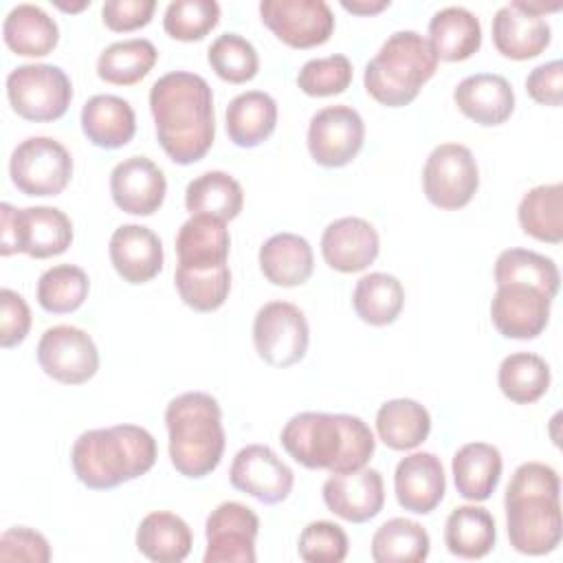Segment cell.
<instances>
[{"mask_svg":"<svg viewBox=\"0 0 563 563\" xmlns=\"http://www.w3.org/2000/svg\"><path fill=\"white\" fill-rule=\"evenodd\" d=\"M154 130L165 154L178 165L200 161L216 139L213 92L205 77L174 70L150 90Z\"/></svg>","mask_w":563,"mask_h":563,"instance_id":"cell-1","label":"cell"},{"mask_svg":"<svg viewBox=\"0 0 563 563\" xmlns=\"http://www.w3.org/2000/svg\"><path fill=\"white\" fill-rule=\"evenodd\" d=\"M282 446L306 468L350 473L367 466L376 440L372 429L350 413L301 411L282 429Z\"/></svg>","mask_w":563,"mask_h":563,"instance_id":"cell-2","label":"cell"},{"mask_svg":"<svg viewBox=\"0 0 563 563\" xmlns=\"http://www.w3.org/2000/svg\"><path fill=\"white\" fill-rule=\"evenodd\" d=\"M510 545L528 556H543L561 543V479L543 462L515 468L504 497Z\"/></svg>","mask_w":563,"mask_h":563,"instance_id":"cell-3","label":"cell"},{"mask_svg":"<svg viewBox=\"0 0 563 563\" xmlns=\"http://www.w3.org/2000/svg\"><path fill=\"white\" fill-rule=\"evenodd\" d=\"M156 462V440L139 424L84 431L70 451L77 479L92 490H110L145 475Z\"/></svg>","mask_w":563,"mask_h":563,"instance_id":"cell-4","label":"cell"},{"mask_svg":"<svg viewBox=\"0 0 563 563\" xmlns=\"http://www.w3.org/2000/svg\"><path fill=\"white\" fill-rule=\"evenodd\" d=\"M172 466L191 479L213 473L224 453L222 411L218 400L205 391H185L165 409Z\"/></svg>","mask_w":563,"mask_h":563,"instance_id":"cell-5","label":"cell"},{"mask_svg":"<svg viewBox=\"0 0 563 563\" xmlns=\"http://www.w3.org/2000/svg\"><path fill=\"white\" fill-rule=\"evenodd\" d=\"M435 68L438 57L427 37L416 31H396L367 62L363 84L374 101L402 108L418 97Z\"/></svg>","mask_w":563,"mask_h":563,"instance_id":"cell-6","label":"cell"},{"mask_svg":"<svg viewBox=\"0 0 563 563\" xmlns=\"http://www.w3.org/2000/svg\"><path fill=\"white\" fill-rule=\"evenodd\" d=\"M0 255L24 253L35 260L62 255L73 242V222L57 207L15 209L0 205Z\"/></svg>","mask_w":563,"mask_h":563,"instance_id":"cell-7","label":"cell"},{"mask_svg":"<svg viewBox=\"0 0 563 563\" xmlns=\"http://www.w3.org/2000/svg\"><path fill=\"white\" fill-rule=\"evenodd\" d=\"M7 97L13 112L26 121H57L73 99L68 75L53 64H24L9 73Z\"/></svg>","mask_w":563,"mask_h":563,"instance_id":"cell-8","label":"cell"},{"mask_svg":"<svg viewBox=\"0 0 563 563\" xmlns=\"http://www.w3.org/2000/svg\"><path fill=\"white\" fill-rule=\"evenodd\" d=\"M9 176L24 196H57L73 178V156L51 136H29L11 152Z\"/></svg>","mask_w":563,"mask_h":563,"instance_id":"cell-9","label":"cell"},{"mask_svg":"<svg viewBox=\"0 0 563 563\" xmlns=\"http://www.w3.org/2000/svg\"><path fill=\"white\" fill-rule=\"evenodd\" d=\"M479 187V169L473 152L460 143H442L427 156L422 189L431 205L455 211L466 207Z\"/></svg>","mask_w":563,"mask_h":563,"instance_id":"cell-10","label":"cell"},{"mask_svg":"<svg viewBox=\"0 0 563 563\" xmlns=\"http://www.w3.org/2000/svg\"><path fill=\"white\" fill-rule=\"evenodd\" d=\"M310 330L306 314L290 301H268L253 319L257 356L273 367H290L308 352Z\"/></svg>","mask_w":563,"mask_h":563,"instance_id":"cell-11","label":"cell"},{"mask_svg":"<svg viewBox=\"0 0 563 563\" xmlns=\"http://www.w3.org/2000/svg\"><path fill=\"white\" fill-rule=\"evenodd\" d=\"M260 18L290 48L321 46L334 31V13L323 0H262Z\"/></svg>","mask_w":563,"mask_h":563,"instance_id":"cell-12","label":"cell"},{"mask_svg":"<svg viewBox=\"0 0 563 563\" xmlns=\"http://www.w3.org/2000/svg\"><path fill=\"white\" fill-rule=\"evenodd\" d=\"M363 141L365 123L352 106H325L310 119L308 152L321 167H345L356 158Z\"/></svg>","mask_w":563,"mask_h":563,"instance_id":"cell-13","label":"cell"},{"mask_svg":"<svg viewBox=\"0 0 563 563\" xmlns=\"http://www.w3.org/2000/svg\"><path fill=\"white\" fill-rule=\"evenodd\" d=\"M37 363L46 376L64 385H81L99 369L92 336L75 325H53L37 343Z\"/></svg>","mask_w":563,"mask_h":563,"instance_id":"cell-14","label":"cell"},{"mask_svg":"<svg viewBox=\"0 0 563 563\" xmlns=\"http://www.w3.org/2000/svg\"><path fill=\"white\" fill-rule=\"evenodd\" d=\"M257 515L240 501H222L205 521V563H255Z\"/></svg>","mask_w":563,"mask_h":563,"instance_id":"cell-15","label":"cell"},{"mask_svg":"<svg viewBox=\"0 0 563 563\" xmlns=\"http://www.w3.org/2000/svg\"><path fill=\"white\" fill-rule=\"evenodd\" d=\"M229 479L233 488L266 506L288 499L295 484L290 466L266 444H249L240 449L231 462Z\"/></svg>","mask_w":563,"mask_h":563,"instance_id":"cell-16","label":"cell"},{"mask_svg":"<svg viewBox=\"0 0 563 563\" xmlns=\"http://www.w3.org/2000/svg\"><path fill=\"white\" fill-rule=\"evenodd\" d=\"M552 299L526 284H504L490 301V321L506 339H537L550 321Z\"/></svg>","mask_w":563,"mask_h":563,"instance_id":"cell-17","label":"cell"},{"mask_svg":"<svg viewBox=\"0 0 563 563\" xmlns=\"http://www.w3.org/2000/svg\"><path fill=\"white\" fill-rule=\"evenodd\" d=\"M321 493L328 510L352 523L374 519L385 504L383 475L367 466L350 473H332L323 482Z\"/></svg>","mask_w":563,"mask_h":563,"instance_id":"cell-18","label":"cell"},{"mask_svg":"<svg viewBox=\"0 0 563 563\" xmlns=\"http://www.w3.org/2000/svg\"><path fill=\"white\" fill-rule=\"evenodd\" d=\"M110 194L121 211L132 216H152L165 200L167 180L154 161L145 156H130L117 163L110 172Z\"/></svg>","mask_w":563,"mask_h":563,"instance_id":"cell-19","label":"cell"},{"mask_svg":"<svg viewBox=\"0 0 563 563\" xmlns=\"http://www.w3.org/2000/svg\"><path fill=\"white\" fill-rule=\"evenodd\" d=\"M394 493L398 504L416 515L435 510L446 493V477L438 455L416 451L402 457L394 473Z\"/></svg>","mask_w":563,"mask_h":563,"instance_id":"cell-20","label":"cell"},{"mask_svg":"<svg viewBox=\"0 0 563 563\" xmlns=\"http://www.w3.org/2000/svg\"><path fill=\"white\" fill-rule=\"evenodd\" d=\"M380 240L376 229L363 218H339L321 235V255L339 273L365 271L378 257Z\"/></svg>","mask_w":563,"mask_h":563,"instance_id":"cell-21","label":"cell"},{"mask_svg":"<svg viewBox=\"0 0 563 563\" xmlns=\"http://www.w3.org/2000/svg\"><path fill=\"white\" fill-rule=\"evenodd\" d=\"M550 40L548 20L526 11L521 0L499 7L493 18V44L508 59H532L550 46Z\"/></svg>","mask_w":563,"mask_h":563,"instance_id":"cell-22","label":"cell"},{"mask_svg":"<svg viewBox=\"0 0 563 563\" xmlns=\"http://www.w3.org/2000/svg\"><path fill=\"white\" fill-rule=\"evenodd\" d=\"M108 253L117 275L134 286L147 284L163 271V244L158 235L143 224L114 229Z\"/></svg>","mask_w":563,"mask_h":563,"instance_id":"cell-23","label":"cell"},{"mask_svg":"<svg viewBox=\"0 0 563 563\" xmlns=\"http://www.w3.org/2000/svg\"><path fill=\"white\" fill-rule=\"evenodd\" d=\"M453 101L466 119L484 128L506 123L515 110L512 86L495 73L464 77L453 90Z\"/></svg>","mask_w":563,"mask_h":563,"instance_id":"cell-24","label":"cell"},{"mask_svg":"<svg viewBox=\"0 0 563 563\" xmlns=\"http://www.w3.org/2000/svg\"><path fill=\"white\" fill-rule=\"evenodd\" d=\"M227 222L211 216H191L176 235L178 266L189 271H209L227 264L229 257Z\"/></svg>","mask_w":563,"mask_h":563,"instance_id":"cell-25","label":"cell"},{"mask_svg":"<svg viewBox=\"0 0 563 563\" xmlns=\"http://www.w3.org/2000/svg\"><path fill=\"white\" fill-rule=\"evenodd\" d=\"M81 130L92 145L119 150L132 141L136 117L125 99L117 95H95L81 108Z\"/></svg>","mask_w":563,"mask_h":563,"instance_id":"cell-26","label":"cell"},{"mask_svg":"<svg viewBox=\"0 0 563 563\" xmlns=\"http://www.w3.org/2000/svg\"><path fill=\"white\" fill-rule=\"evenodd\" d=\"M260 268L273 286H301L314 268L312 246L297 233H275L260 246Z\"/></svg>","mask_w":563,"mask_h":563,"instance_id":"cell-27","label":"cell"},{"mask_svg":"<svg viewBox=\"0 0 563 563\" xmlns=\"http://www.w3.org/2000/svg\"><path fill=\"white\" fill-rule=\"evenodd\" d=\"M504 460L497 446L486 442H468L453 455L451 471L457 493L468 501H486L501 477Z\"/></svg>","mask_w":563,"mask_h":563,"instance_id":"cell-28","label":"cell"},{"mask_svg":"<svg viewBox=\"0 0 563 563\" xmlns=\"http://www.w3.org/2000/svg\"><path fill=\"white\" fill-rule=\"evenodd\" d=\"M4 44L22 57H44L59 42L57 22L37 4H15L2 22Z\"/></svg>","mask_w":563,"mask_h":563,"instance_id":"cell-29","label":"cell"},{"mask_svg":"<svg viewBox=\"0 0 563 563\" xmlns=\"http://www.w3.org/2000/svg\"><path fill=\"white\" fill-rule=\"evenodd\" d=\"M429 44L442 62L468 59L482 46V24L464 7H444L429 20Z\"/></svg>","mask_w":563,"mask_h":563,"instance_id":"cell-30","label":"cell"},{"mask_svg":"<svg viewBox=\"0 0 563 563\" xmlns=\"http://www.w3.org/2000/svg\"><path fill=\"white\" fill-rule=\"evenodd\" d=\"M227 134L238 147H257L277 125V103L264 90H249L227 106Z\"/></svg>","mask_w":563,"mask_h":563,"instance_id":"cell-31","label":"cell"},{"mask_svg":"<svg viewBox=\"0 0 563 563\" xmlns=\"http://www.w3.org/2000/svg\"><path fill=\"white\" fill-rule=\"evenodd\" d=\"M191 530L185 519L174 512L156 510L143 517L136 528L139 552L156 563H180L191 552Z\"/></svg>","mask_w":563,"mask_h":563,"instance_id":"cell-32","label":"cell"},{"mask_svg":"<svg viewBox=\"0 0 563 563\" xmlns=\"http://www.w3.org/2000/svg\"><path fill=\"white\" fill-rule=\"evenodd\" d=\"M185 207L191 216H211L229 222L244 207L242 185L227 172H205L185 189Z\"/></svg>","mask_w":563,"mask_h":563,"instance_id":"cell-33","label":"cell"},{"mask_svg":"<svg viewBox=\"0 0 563 563\" xmlns=\"http://www.w3.org/2000/svg\"><path fill=\"white\" fill-rule=\"evenodd\" d=\"M497 541L495 517L482 506H457L444 523V543L453 556L482 559Z\"/></svg>","mask_w":563,"mask_h":563,"instance_id":"cell-34","label":"cell"},{"mask_svg":"<svg viewBox=\"0 0 563 563\" xmlns=\"http://www.w3.org/2000/svg\"><path fill=\"white\" fill-rule=\"evenodd\" d=\"M431 431L429 411L411 398H394L380 405L376 413V433L394 451L420 446Z\"/></svg>","mask_w":563,"mask_h":563,"instance_id":"cell-35","label":"cell"},{"mask_svg":"<svg viewBox=\"0 0 563 563\" xmlns=\"http://www.w3.org/2000/svg\"><path fill=\"white\" fill-rule=\"evenodd\" d=\"M517 220L526 235L559 244L563 240V185H539L523 194L517 207Z\"/></svg>","mask_w":563,"mask_h":563,"instance_id":"cell-36","label":"cell"},{"mask_svg":"<svg viewBox=\"0 0 563 563\" xmlns=\"http://www.w3.org/2000/svg\"><path fill=\"white\" fill-rule=\"evenodd\" d=\"M405 306V288L389 273L363 275L352 292L356 317L369 325H389L398 319Z\"/></svg>","mask_w":563,"mask_h":563,"instance_id":"cell-37","label":"cell"},{"mask_svg":"<svg viewBox=\"0 0 563 563\" xmlns=\"http://www.w3.org/2000/svg\"><path fill=\"white\" fill-rule=\"evenodd\" d=\"M429 532L413 519L394 517L372 537V559L376 563H422L429 556Z\"/></svg>","mask_w":563,"mask_h":563,"instance_id":"cell-38","label":"cell"},{"mask_svg":"<svg viewBox=\"0 0 563 563\" xmlns=\"http://www.w3.org/2000/svg\"><path fill=\"white\" fill-rule=\"evenodd\" d=\"M495 284H526L554 299L559 292L561 275L552 257L528 249H506L497 255L495 262Z\"/></svg>","mask_w":563,"mask_h":563,"instance_id":"cell-39","label":"cell"},{"mask_svg":"<svg viewBox=\"0 0 563 563\" xmlns=\"http://www.w3.org/2000/svg\"><path fill=\"white\" fill-rule=\"evenodd\" d=\"M550 365L539 354L515 352L499 363L497 383L510 402H537L550 389Z\"/></svg>","mask_w":563,"mask_h":563,"instance_id":"cell-40","label":"cell"},{"mask_svg":"<svg viewBox=\"0 0 563 563\" xmlns=\"http://www.w3.org/2000/svg\"><path fill=\"white\" fill-rule=\"evenodd\" d=\"M156 59H158V51L145 37L114 42L99 55L97 75L106 84L132 86L154 68Z\"/></svg>","mask_w":563,"mask_h":563,"instance_id":"cell-41","label":"cell"},{"mask_svg":"<svg viewBox=\"0 0 563 563\" xmlns=\"http://www.w3.org/2000/svg\"><path fill=\"white\" fill-rule=\"evenodd\" d=\"M90 279L84 268L75 264H57L44 271L37 279V303L51 314L75 312L88 297Z\"/></svg>","mask_w":563,"mask_h":563,"instance_id":"cell-42","label":"cell"},{"mask_svg":"<svg viewBox=\"0 0 563 563\" xmlns=\"http://www.w3.org/2000/svg\"><path fill=\"white\" fill-rule=\"evenodd\" d=\"M174 284L185 306L196 312H213L229 297L231 271L229 264L209 271H189L176 266Z\"/></svg>","mask_w":563,"mask_h":563,"instance_id":"cell-43","label":"cell"},{"mask_svg":"<svg viewBox=\"0 0 563 563\" xmlns=\"http://www.w3.org/2000/svg\"><path fill=\"white\" fill-rule=\"evenodd\" d=\"M207 62L213 73L229 84H246L260 70L255 46L238 33L218 35L207 51Z\"/></svg>","mask_w":563,"mask_h":563,"instance_id":"cell-44","label":"cell"},{"mask_svg":"<svg viewBox=\"0 0 563 563\" xmlns=\"http://www.w3.org/2000/svg\"><path fill=\"white\" fill-rule=\"evenodd\" d=\"M220 22V4L216 0H174L163 15V29L180 42L202 40Z\"/></svg>","mask_w":563,"mask_h":563,"instance_id":"cell-45","label":"cell"},{"mask_svg":"<svg viewBox=\"0 0 563 563\" xmlns=\"http://www.w3.org/2000/svg\"><path fill=\"white\" fill-rule=\"evenodd\" d=\"M352 64L345 55L334 53L328 57L308 59L297 75V86L308 97H332L341 95L352 84Z\"/></svg>","mask_w":563,"mask_h":563,"instance_id":"cell-46","label":"cell"},{"mask_svg":"<svg viewBox=\"0 0 563 563\" xmlns=\"http://www.w3.org/2000/svg\"><path fill=\"white\" fill-rule=\"evenodd\" d=\"M297 550L306 563H341L347 556L350 541L339 523L321 519L301 530Z\"/></svg>","mask_w":563,"mask_h":563,"instance_id":"cell-47","label":"cell"},{"mask_svg":"<svg viewBox=\"0 0 563 563\" xmlns=\"http://www.w3.org/2000/svg\"><path fill=\"white\" fill-rule=\"evenodd\" d=\"M0 561H29V563H48L51 545L44 534L33 528L15 526L2 532L0 537Z\"/></svg>","mask_w":563,"mask_h":563,"instance_id":"cell-48","label":"cell"},{"mask_svg":"<svg viewBox=\"0 0 563 563\" xmlns=\"http://www.w3.org/2000/svg\"><path fill=\"white\" fill-rule=\"evenodd\" d=\"M31 330V308L22 295L11 288L0 290V345L4 350L20 345Z\"/></svg>","mask_w":563,"mask_h":563,"instance_id":"cell-49","label":"cell"},{"mask_svg":"<svg viewBox=\"0 0 563 563\" xmlns=\"http://www.w3.org/2000/svg\"><path fill=\"white\" fill-rule=\"evenodd\" d=\"M154 9V0H108L101 7V18L110 31L128 33L150 24Z\"/></svg>","mask_w":563,"mask_h":563,"instance_id":"cell-50","label":"cell"},{"mask_svg":"<svg viewBox=\"0 0 563 563\" xmlns=\"http://www.w3.org/2000/svg\"><path fill=\"white\" fill-rule=\"evenodd\" d=\"M526 90L537 103L559 108L563 101V64H561V59H552V62L537 66L526 77Z\"/></svg>","mask_w":563,"mask_h":563,"instance_id":"cell-51","label":"cell"},{"mask_svg":"<svg viewBox=\"0 0 563 563\" xmlns=\"http://www.w3.org/2000/svg\"><path fill=\"white\" fill-rule=\"evenodd\" d=\"M341 7L356 15H374L389 7V0H341Z\"/></svg>","mask_w":563,"mask_h":563,"instance_id":"cell-52","label":"cell"},{"mask_svg":"<svg viewBox=\"0 0 563 563\" xmlns=\"http://www.w3.org/2000/svg\"><path fill=\"white\" fill-rule=\"evenodd\" d=\"M90 4V0H84L81 4H66V2H59V0H55V7H59L62 11H70V13H75V11H81V9H86Z\"/></svg>","mask_w":563,"mask_h":563,"instance_id":"cell-53","label":"cell"}]
</instances>
